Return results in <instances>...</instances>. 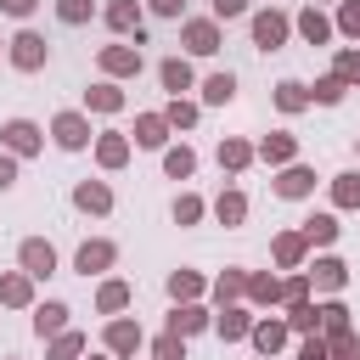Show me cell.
I'll use <instances>...</instances> for the list:
<instances>
[{"mask_svg": "<svg viewBox=\"0 0 360 360\" xmlns=\"http://www.w3.org/2000/svg\"><path fill=\"white\" fill-rule=\"evenodd\" d=\"M219 163H231V169H242V163H248V146H242V141H231V146H219Z\"/></svg>", "mask_w": 360, "mask_h": 360, "instance_id": "obj_23", "label": "cell"}, {"mask_svg": "<svg viewBox=\"0 0 360 360\" xmlns=\"http://www.w3.org/2000/svg\"><path fill=\"white\" fill-rule=\"evenodd\" d=\"M11 174H17V169H11V158H0V191L11 186Z\"/></svg>", "mask_w": 360, "mask_h": 360, "instance_id": "obj_43", "label": "cell"}, {"mask_svg": "<svg viewBox=\"0 0 360 360\" xmlns=\"http://www.w3.org/2000/svg\"><path fill=\"white\" fill-rule=\"evenodd\" d=\"M152 6H158L163 17H174V11H180V0H152Z\"/></svg>", "mask_w": 360, "mask_h": 360, "instance_id": "obj_45", "label": "cell"}, {"mask_svg": "<svg viewBox=\"0 0 360 360\" xmlns=\"http://www.w3.org/2000/svg\"><path fill=\"white\" fill-rule=\"evenodd\" d=\"M219 332H225V338H236V332H248V321H242V315H236V309H231V315H225V321H219Z\"/></svg>", "mask_w": 360, "mask_h": 360, "instance_id": "obj_35", "label": "cell"}, {"mask_svg": "<svg viewBox=\"0 0 360 360\" xmlns=\"http://www.w3.org/2000/svg\"><path fill=\"white\" fill-rule=\"evenodd\" d=\"M219 219H242V197H236V191L219 197Z\"/></svg>", "mask_w": 360, "mask_h": 360, "instance_id": "obj_31", "label": "cell"}, {"mask_svg": "<svg viewBox=\"0 0 360 360\" xmlns=\"http://www.w3.org/2000/svg\"><path fill=\"white\" fill-rule=\"evenodd\" d=\"M343 28H349V34H360V6H343Z\"/></svg>", "mask_w": 360, "mask_h": 360, "instance_id": "obj_41", "label": "cell"}, {"mask_svg": "<svg viewBox=\"0 0 360 360\" xmlns=\"http://www.w3.org/2000/svg\"><path fill=\"white\" fill-rule=\"evenodd\" d=\"M298 360H326V349H321V343H304V354H298Z\"/></svg>", "mask_w": 360, "mask_h": 360, "instance_id": "obj_44", "label": "cell"}, {"mask_svg": "<svg viewBox=\"0 0 360 360\" xmlns=\"http://www.w3.org/2000/svg\"><path fill=\"white\" fill-rule=\"evenodd\" d=\"M22 264H28V276H45L51 270V248L45 242H22Z\"/></svg>", "mask_w": 360, "mask_h": 360, "instance_id": "obj_6", "label": "cell"}, {"mask_svg": "<svg viewBox=\"0 0 360 360\" xmlns=\"http://www.w3.org/2000/svg\"><path fill=\"white\" fill-rule=\"evenodd\" d=\"M186 45H191L197 56H208V51H219V34H214V22H191V28H186Z\"/></svg>", "mask_w": 360, "mask_h": 360, "instance_id": "obj_3", "label": "cell"}, {"mask_svg": "<svg viewBox=\"0 0 360 360\" xmlns=\"http://www.w3.org/2000/svg\"><path fill=\"white\" fill-rule=\"evenodd\" d=\"M118 101H124V96H118L112 84H101V90H90V107H101V112H112Z\"/></svg>", "mask_w": 360, "mask_h": 360, "instance_id": "obj_20", "label": "cell"}, {"mask_svg": "<svg viewBox=\"0 0 360 360\" xmlns=\"http://www.w3.org/2000/svg\"><path fill=\"white\" fill-rule=\"evenodd\" d=\"M11 62H17V68H39V62H45V39H39V34H17V39H11Z\"/></svg>", "mask_w": 360, "mask_h": 360, "instance_id": "obj_1", "label": "cell"}, {"mask_svg": "<svg viewBox=\"0 0 360 360\" xmlns=\"http://www.w3.org/2000/svg\"><path fill=\"white\" fill-rule=\"evenodd\" d=\"M6 146H11V152H34V146H39V129H34V124H22V118H17V124H6Z\"/></svg>", "mask_w": 360, "mask_h": 360, "instance_id": "obj_5", "label": "cell"}, {"mask_svg": "<svg viewBox=\"0 0 360 360\" xmlns=\"http://www.w3.org/2000/svg\"><path fill=\"white\" fill-rule=\"evenodd\" d=\"M124 304H129V287L124 281H107L101 287V309H124Z\"/></svg>", "mask_w": 360, "mask_h": 360, "instance_id": "obj_16", "label": "cell"}, {"mask_svg": "<svg viewBox=\"0 0 360 360\" xmlns=\"http://www.w3.org/2000/svg\"><path fill=\"white\" fill-rule=\"evenodd\" d=\"M202 326V309H174V332H197Z\"/></svg>", "mask_w": 360, "mask_h": 360, "instance_id": "obj_25", "label": "cell"}, {"mask_svg": "<svg viewBox=\"0 0 360 360\" xmlns=\"http://www.w3.org/2000/svg\"><path fill=\"white\" fill-rule=\"evenodd\" d=\"M163 84H169V90H186V84H191V68H186V62H163Z\"/></svg>", "mask_w": 360, "mask_h": 360, "instance_id": "obj_13", "label": "cell"}, {"mask_svg": "<svg viewBox=\"0 0 360 360\" xmlns=\"http://www.w3.org/2000/svg\"><path fill=\"white\" fill-rule=\"evenodd\" d=\"M56 141H62V146H84V141H90V129H84V118H73V112H62V118H56Z\"/></svg>", "mask_w": 360, "mask_h": 360, "instance_id": "obj_4", "label": "cell"}, {"mask_svg": "<svg viewBox=\"0 0 360 360\" xmlns=\"http://www.w3.org/2000/svg\"><path fill=\"white\" fill-rule=\"evenodd\" d=\"M332 236H338V219L315 214V219H309V242H332Z\"/></svg>", "mask_w": 360, "mask_h": 360, "instance_id": "obj_19", "label": "cell"}, {"mask_svg": "<svg viewBox=\"0 0 360 360\" xmlns=\"http://www.w3.org/2000/svg\"><path fill=\"white\" fill-rule=\"evenodd\" d=\"M0 292H6V298H11V304H22V298H28V281H22V276H11V281H6V287H0Z\"/></svg>", "mask_w": 360, "mask_h": 360, "instance_id": "obj_33", "label": "cell"}, {"mask_svg": "<svg viewBox=\"0 0 360 360\" xmlns=\"http://www.w3.org/2000/svg\"><path fill=\"white\" fill-rule=\"evenodd\" d=\"M281 107H287V112L304 107V84H281Z\"/></svg>", "mask_w": 360, "mask_h": 360, "instance_id": "obj_30", "label": "cell"}, {"mask_svg": "<svg viewBox=\"0 0 360 360\" xmlns=\"http://www.w3.org/2000/svg\"><path fill=\"white\" fill-rule=\"evenodd\" d=\"M276 253H281V259H287V264H292V259H298V253H304V242H298V236H281V242H276Z\"/></svg>", "mask_w": 360, "mask_h": 360, "instance_id": "obj_32", "label": "cell"}, {"mask_svg": "<svg viewBox=\"0 0 360 360\" xmlns=\"http://www.w3.org/2000/svg\"><path fill=\"white\" fill-rule=\"evenodd\" d=\"M73 354H79V338H62L56 343V360H73Z\"/></svg>", "mask_w": 360, "mask_h": 360, "instance_id": "obj_40", "label": "cell"}, {"mask_svg": "<svg viewBox=\"0 0 360 360\" xmlns=\"http://www.w3.org/2000/svg\"><path fill=\"white\" fill-rule=\"evenodd\" d=\"M214 11H219V17H242V11H248V0H214Z\"/></svg>", "mask_w": 360, "mask_h": 360, "instance_id": "obj_36", "label": "cell"}, {"mask_svg": "<svg viewBox=\"0 0 360 360\" xmlns=\"http://www.w3.org/2000/svg\"><path fill=\"white\" fill-rule=\"evenodd\" d=\"M281 34H287V22H281L276 11H264V17H253V39H259L264 51H276V45H281Z\"/></svg>", "mask_w": 360, "mask_h": 360, "instance_id": "obj_2", "label": "cell"}, {"mask_svg": "<svg viewBox=\"0 0 360 360\" xmlns=\"http://www.w3.org/2000/svg\"><path fill=\"white\" fill-rule=\"evenodd\" d=\"M315 281H321V287H343V264H338V259H321V264H315Z\"/></svg>", "mask_w": 360, "mask_h": 360, "instance_id": "obj_15", "label": "cell"}, {"mask_svg": "<svg viewBox=\"0 0 360 360\" xmlns=\"http://www.w3.org/2000/svg\"><path fill=\"white\" fill-rule=\"evenodd\" d=\"M107 17H112V28H141V11H135L129 0H118V6L107 11Z\"/></svg>", "mask_w": 360, "mask_h": 360, "instance_id": "obj_11", "label": "cell"}, {"mask_svg": "<svg viewBox=\"0 0 360 360\" xmlns=\"http://www.w3.org/2000/svg\"><path fill=\"white\" fill-rule=\"evenodd\" d=\"M298 28H304V39H315V45H321V39H326V34H332V28H326V17H321V11H304V22H298Z\"/></svg>", "mask_w": 360, "mask_h": 360, "instance_id": "obj_12", "label": "cell"}, {"mask_svg": "<svg viewBox=\"0 0 360 360\" xmlns=\"http://www.w3.org/2000/svg\"><path fill=\"white\" fill-rule=\"evenodd\" d=\"M158 354H163V360H180V338H163V343H158Z\"/></svg>", "mask_w": 360, "mask_h": 360, "instance_id": "obj_39", "label": "cell"}, {"mask_svg": "<svg viewBox=\"0 0 360 360\" xmlns=\"http://www.w3.org/2000/svg\"><path fill=\"white\" fill-rule=\"evenodd\" d=\"M338 354H343V360H360V343H354V338H343V332H338Z\"/></svg>", "mask_w": 360, "mask_h": 360, "instance_id": "obj_38", "label": "cell"}, {"mask_svg": "<svg viewBox=\"0 0 360 360\" xmlns=\"http://www.w3.org/2000/svg\"><path fill=\"white\" fill-rule=\"evenodd\" d=\"M56 11H62V22H84L90 17V0H62Z\"/></svg>", "mask_w": 360, "mask_h": 360, "instance_id": "obj_22", "label": "cell"}, {"mask_svg": "<svg viewBox=\"0 0 360 360\" xmlns=\"http://www.w3.org/2000/svg\"><path fill=\"white\" fill-rule=\"evenodd\" d=\"M197 214H202V202H197V197H180V202H174V219H180V225H186V219H197Z\"/></svg>", "mask_w": 360, "mask_h": 360, "instance_id": "obj_29", "label": "cell"}, {"mask_svg": "<svg viewBox=\"0 0 360 360\" xmlns=\"http://www.w3.org/2000/svg\"><path fill=\"white\" fill-rule=\"evenodd\" d=\"M315 96H321V101H338V96H343V84H338V79H326V84H315Z\"/></svg>", "mask_w": 360, "mask_h": 360, "instance_id": "obj_37", "label": "cell"}, {"mask_svg": "<svg viewBox=\"0 0 360 360\" xmlns=\"http://www.w3.org/2000/svg\"><path fill=\"white\" fill-rule=\"evenodd\" d=\"M101 264H112V248L107 242H84L79 248V270H101Z\"/></svg>", "mask_w": 360, "mask_h": 360, "instance_id": "obj_7", "label": "cell"}, {"mask_svg": "<svg viewBox=\"0 0 360 360\" xmlns=\"http://www.w3.org/2000/svg\"><path fill=\"white\" fill-rule=\"evenodd\" d=\"M253 343H259V349H264V354H270V349H276V343H281V326H270V321H264V326H259V332H253Z\"/></svg>", "mask_w": 360, "mask_h": 360, "instance_id": "obj_26", "label": "cell"}, {"mask_svg": "<svg viewBox=\"0 0 360 360\" xmlns=\"http://www.w3.org/2000/svg\"><path fill=\"white\" fill-rule=\"evenodd\" d=\"M0 6H6L11 17H28V11H34V0H0Z\"/></svg>", "mask_w": 360, "mask_h": 360, "instance_id": "obj_42", "label": "cell"}, {"mask_svg": "<svg viewBox=\"0 0 360 360\" xmlns=\"http://www.w3.org/2000/svg\"><path fill=\"white\" fill-rule=\"evenodd\" d=\"M101 163H124V141H101Z\"/></svg>", "mask_w": 360, "mask_h": 360, "instance_id": "obj_34", "label": "cell"}, {"mask_svg": "<svg viewBox=\"0 0 360 360\" xmlns=\"http://www.w3.org/2000/svg\"><path fill=\"white\" fill-rule=\"evenodd\" d=\"M107 186H79V208H107Z\"/></svg>", "mask_w": 360, "mask_h": 360, "instance_id": "obj_18", "label": "cell"}, {"mask_svg": "<svg viewBox=\"0 0 360 360\" xmlns=\"http://www.w3.org/2000/svg\"><path fill=\"white\" fill-rule=\"evenodd\" d=\"M338 202H360V174H343L338 180Z\"/></svg>", "mask_w": 360, "mask_h": 360, "instance_id": "obj_27", "label": "cell"}, {"mask_svg": "<svg viewBox=\"0 0 360 360\" xmlns=\"http://www.w3.org/2000/svg\"><path fill=\"white\" fill-rule=\"evenodd\" d=\"M309 186H315V174H309V169H287V174H281V197H304Z\"/></svg>", "mask_w": 360, "mask_h": 360, "instance_id": "obj_8", "label": "cell"}, {"mask_svg": "<svg viewBox=\"0 0 360 360\" xmlns=\"http://www.w3.org/2000/svg\"><path fill=\"white\" fill-rule=\"evenodd\" d=\"M135 141H141V146H158V141H163V118H141V124H135Z\"/></svg>", "mask_w": 360, "mask_h": 360, "instance_id": "obj_14", "label": "cell"}, {"mask_svg": "<svg viewBox=\"0 0 360 360\" xmlns=\"http://www.w3.org/2000/svg\"><path fill=\"white\" fill-rule=\"evenodd\" d=\"M107 343H112V349H118V354H129V349H135V343H141V332H135V326H129V321H118V326H112V332H107Z\"/></svg>", "mask_w": 360, "mask_h": 360, "instance_id": "obj_9", "label": "cell"}, {"mask_svg": "<svg viewBox=\"0 0 360 360\" xmlns=\"http://www.w3.org/2000/svg\"><path fill=\"white\" fill-rule=\"evenodd\" d=\"M163 169H169V174H191V152H186V146H180V152H169V158H163Z\"/></svg>", "mask_w": 360, "mask_h": 360, "instance_id": "obj_24", "label": "cell"}, {"mask_svg": "<svg viewBox=\"0 0 360 360\" xmlns=\"http://www.w3.org/2000/svg\"><path fill=\"white\" fill-rule=\"evenodd\" d=\"M62 315H68L62 304H45V309H39V332H62Z\"/></svg>", "mask_w": 360, "mask_h": 360, "instance_id": "obj_21", "label": "cell"}, {"mask_svg": "<svg viewBox=\"0 0 360 360\" xmlns=\"http://www.w3.org/2000/svg\"><path fill=\"white\" fill-rule=\"evenodd\" d=\"M202 90H208V101H231V96H236V79H231V73H214Z\"/></svg>", "mask_w": 360, "mask_h": 360, "instance_id": "obj_10", "label": "cell"}, {"mask_svg": "<svg viewBox=\"0 0 360 360\" xmlns=\"http://www.w3.org/2000/svg\"><path fill=\"white\" fill-rule=\"evenodd\" d=\"M101 62H107L112 73H129V68H141V56H135V51H107Z\"/></svg>", "mask_w": 360, "mask_h": 360, "instance_id": "obj_17", "label": "cell"}, {"mask_svg": "<svg viewBox=\"0 0 360 360\" xmlns=\"http://www.w3.org/2000/svg\"><path fill=\"white\" fill-rule=\"evenodd\" d=\"M264 158H292V141H287V135H270V141H264Z\"/></svg>", "mask_w": 360, "mask_h": 360, "instance_id": "obj_28", "label": "cell"}]
</instances>
